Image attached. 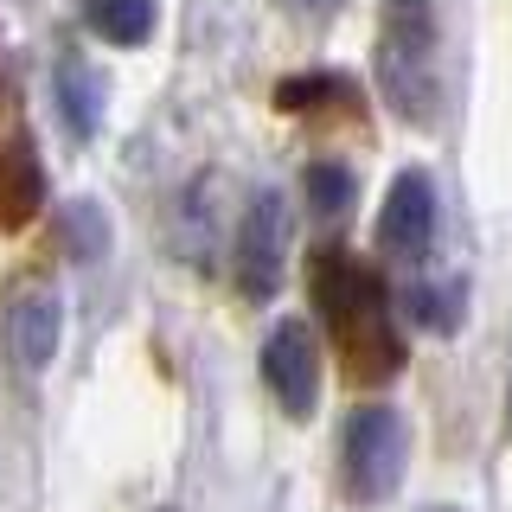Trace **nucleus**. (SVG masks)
<instances>
[{
  "mask_svg": "<svg viewBox=\"0 0 512 512\" xmlns=\"http://www.w3.org/2000/svg\"><path fill=\"white\" fill-rule=\"evenodd\" d=\"M282 256H288V199L276 186L250 192V212L237 224V282L250 301L282 288Z\"/></svg>",
  "mask_w": 512,
  "mask_h": 512,
  "instance_id": "nucleus-4",
  "label": "nucleus"
},
{
  "mask_svg": "<svg viewBox=\"0 0 512 512\" xmlns=\"http://www.w3.org/2000/svg\"><path fill=\"white\" fill-rule=\"evenodd\" d=\"M263 384L276 391V404L295 416H314V397H320V352H314V333L308 320H276V333L263 340Z\"/></svg>",
  "mask_w": 512,
  "mask_h": 512,
  "instance_id": "nucleus-6",
  "label": "nucleus"
},
{
  "mask_svg": "<svg viewBox=\"0 0 512 512\" xmlns=\"http://www.w3.org/2000/svg\"><path fill=\"white\" fill-rule=\"evenodd\" d=\"M461 301H468L461 282H416V288H404V314L416 320V327H429V333H455L461 327Z\"/></svg>",
  "mask_w": 512,
  "mask_h": 512,
  "instance_id": "nucleus-10",
  "label": "nucleus"
},
{
  "mask_svg": "<svg viewBox=\"0 0 512 512\" xmlns=\"http://www.w3.org/2000/svg\"><path fill=\"white\" fill-rule=\"evenodd\" d=\"M506 429H512V397H506Z\"/></svg>",
  "mask_w": 512,
  "mask_h": 512,
  "instance_id": "nucleus-15",
  "label": "nucleus"
},
{
  "mask_svg": "<svg viewBox=\"0 0 512 512\" xmlns=\"http://www.w3.org/2000/svg\"><path fill=\"white\" fill-rule=\"evenodd\" d=\"M404 461H410V429L391 404H365L352 410L346 442H340V474L346 493L359 506H384L397 487H404Z\"/></svg>",
  "mask_w": 512,
  "mask_h": 512,
  "instance_id": "nucleus-3",
  "label": "nucleus"
},
{
  "mask_svg": "<svg viewBox=\"0 0 512 512\" xmlns=\"http://www.w3.org/2000/svg\"><path fill=\"white\" fill-rule=\"evenodd\" d=\"M378 250L391 263H423L436 250V186H429L423 167H404L384 192V212H378Z\"/></svg>",
  "mask_w": 512,
  "mask_h": 512,
  "instance_id": "nucleus-5",
  "label": "nucleus"
},
{
  "mask_svg": "<svg viewBox=\"0 0 512 512\" xmlns=\"http://www.w3.org/2000/svg\"><path fill=\"white\" fill-rule=\"evenodd\" d=\"M154 0H84V20L109 45H148L154 39Z\"/></svg>",
  "mask_w": 512,
  "mask_h": 512,
  "instance_id": "nucleus-9",
  "label": "nucleus"
},
{
  "mask_svg": "<svg viewBox=\"0 0 512 512\" xmlns=\"http://www.w3.org/2000/svg\"><path fill=\"white\" fill-rule=\"evenodd\" d=\"M282 7H288V13H301V20H314V13H333L340 0H282Z\"/></svg>",
  "mask_w": 512,
  "mask_h": 512,
  "instance_id": "nucleus-14",
  "label": "nucleus"
},
{
  "mask_svg": "<svg viewBox=\"0 0 512 512\" xmlns=\"http://www.w3.org/2000/svg\"><path fill=\"white\" fill-rule=\"evenodd\" d=\"M429 512H448V506H429Z\"/></svg>",
  "mask_w": 512,
  "mask_h": 512,
  "instance_id": "nucleus-16",
  "label": "nucleus"
},
{
  "mask_svg": "<svg viewBox=\"0 0 512 512\" xmlns=\"http://www.w3.org/2000/svg\"><path fill=\"white\" fill-rule=\"evenodd\" d=\"M378 90L404 122L436 116V7L429 0H384Z\"/></svg>",
  "mask_w": 512,
  "mask_h": 512,
  "instance_id": "nucleus-2",
  "label": "nucleus"
},
{
  "mask_svg": "<svg viewBox=\"0 0 512 512\" xmlns=\"http://www.w3.org/2000/svg\"><path fill=\"white\" fill-rule=\"evenodd\" d=\"M314 301L359 378L397 372L404 352H397V333H391V295H384V282L365 263H352L346 250H320L314 256Z\"/></svg>",
  "mask_w": 512,
  "mask_h": 512,
  "instance_id": "nucleus-1",
  "label": "nucleus"
},
{
  "mask_svg": "<svg viewBox=\"0 0 512 512\" xmlns=\"http://www.w3.org/2000/svg\"><path fill=\"white\" fill-rule=\"evenodd\" d=\"M71 244H77V256H96L103 250V218H96V205H71Z\"/></svg>",
  "mask_w": 512,
  "mask_h": 512,
  "instance_id": "nucleus-12",
  "label": "nucleus"
},
{
  "mask_svg": "<svg viewBox=\"0 0 512 512\" xmlns=\"http://www.w3.org/2000/svg\"><path fill=\"white\" fill-rule=\"evenodd\" d=\"M7 352L26 365V372H45L58 352V301L45 288H26L7 308Z\"/></svg>",
  "mask_w": 512,
  "mask_h": 512,
  "instance_id": "nucleus-7",
  "label": "nucleus"
},
{
  "mask_svg": "<svg viewBox=\"0 0 512 512\" xmlns=\"http://www.w3.org/2000/svg\"><path fill=\"white\" fill-rule=\"evenodd\" d=\"M52 90H58V109H64V122H71V135L90 141L96 116H103V71H96L90 58H64L58 77H52Z\"/></svg>",
  "mask_w": 512,
  "mask_h": 512,
  "instance_id": "nucleus-8",
  "label": "nucleus"
},
{
  "mask_svg": "<svg viewBox=\"0 0 512 512\" xmlns=\"http://www.w3.org/2000/svg\"><path fill=\"white\" fill-rule=\"evenodd\" d=\"M333 90H346V84H333V77H308V84H282V103L295 109V103H308V96H333Z\"/></svg>",
  "mask_w": 512,
  "mask_h": 512,
  "instance_id": "nucleus-13",
  "label": "nucleus"
},
{
  "mask_svg": "<svg viewBox=\"0 0 512 512\" xmlns=\"http://www.w3.org/2000/svg\"><path fill=\"white\" fill-rule=\"evenodd\" d=\"M308 199H314L320 218H346L352 212V173L340 160H314L308 167Z\"/></svg>",
  "mask_w": 512,
  "mask_h": 512,
  "instance_id": "nucleus-11",
  "label": "nucleus"
}]
</instances>
